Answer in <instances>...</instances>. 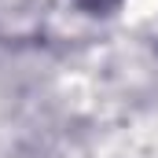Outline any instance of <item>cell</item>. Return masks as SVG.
<instances>
[{
	"label": "cell",
	"instance_id": "1",
	"mask_svg": "<svg viewBox=\"0 0 158 158\" xmlns=\"http://www.w3.org/2000/svg\"><path fill=\"white\" fill-rule=\"evenodd\" d=\"M81 7H88V11H103V7H110V4H118V0H77Z\"/></svg>",
	"mask_w": 158,
	"mask_h": 158
}]
</instances>
